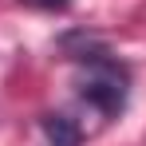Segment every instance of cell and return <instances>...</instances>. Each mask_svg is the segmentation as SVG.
<instances>
[{
    "instance_id": "1",
    "label": "cell",
    "mask_w": 146,
    "mask_h": 146,
    "mask_svg": "<svg viewBox=\"0 0 146 146\" xmlns=\"http://www.w3.org/2000/svg\"><path fill=\"white\" fill-rule=\"evenodd\" d=\"M75 87H79V99L91 103L103 119H119L126 111V95H130V71L107 51L91 63H83V75Z\"/></svg>"
},
{
    "instance_id": "2",
    "label": "cell",
    "mask_w": 146,
    "mask_h": 146,
    "mask_svg": "<svg viewBox=\"0 0 146 146\" xmlns=\"http://www.w3.org/2000/svg\"><path fill=\"white\" fill-rule=\"evenodd\" d=\"M40 126H44V138H48L51 146H79V142H83L79 122L67 119V115H44Z\"/></svg>"
},
{
    "instance_id": "3",
    "label": "cell",
    "mask_w": 146,
    "mask_h": 146,
    "mask_svg": "<svg viewBox=\"0 0 146 146\" xmlns=\"http://www.w3.org/2000/svg\"><path fill=\"white\" fill-rule=\"evenodd\" d=\"M32 8H44V12H67L71 8V0H24Z\"/></svg>"
}]
</instances>
